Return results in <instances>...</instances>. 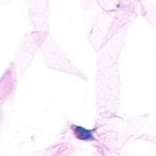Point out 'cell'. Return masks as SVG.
Here are the masks:
<instances>
[{"label": "cell", "instance_id": "cell-1", "mask_svg": "<svg viewBox=\"0 0 156 156\" xmlns=\"http://www.w3.org/2000/svg\"><path fill=\"white\" fill-rule=\"evenodd\" d=\"M75 136L81 141H91L93 140V132L87 130L81 126H72Z\"/></svg>", "mask_w": 156, "mask_h": 156}]
</instances>
